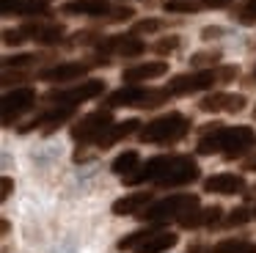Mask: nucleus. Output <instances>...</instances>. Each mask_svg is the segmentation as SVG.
<instances>
[{
	"mask_svg": "<svg viewBox=\"0 0 256 253\" xmlns=\"http://www.w3.org/2000/svg\"><path fill=\"white\" fill-rule=\"evenodd\" d=\"M160 28H162V20H154V16H149V20L135 22L132 30H135V33H154V30H160Z\"/></svg>",
	"mask_w": 256,
	"mask_h": 253,
	"instance_id": "26",
	"label": "nucleus"
},
{
	"mask_svg": "<svg viewBox=\"0 0 256 253\" xmlns=\"http://www.w3.org/2000/svg\"><path fill=\"white\" fill-rule=\"evenodd\" d=\"M220 218H223L220 206H196L179 218V226L182 228H206V226H215Z\"/></svg>",
	"mask_w": 256,
	"mask_h": 253,
	"instance_id": "14",
	"label": "nucleus"
},
{
	"mask_svg": "<svg viewBox=\"0 0 256 253\" xmlns=\"http://www.w3.org/2000/svg\"><path fill=\"white\" fill-rule=\"evenodd\" d=\"M96 50L100 52H113V55H127V58H132V55L144 52L146 44L138 36H110V38L96 44Z\"/></svg>",
	"mask_w": 256,
	"mask_h": 253,
	"instance_id": "12",
	"label": "nucleus"
},
{
	"mask_svg": "<svg viewBox=\"0 0 256 253\" xmlns=\"http://www.w3.org/2000/svg\"><path fill=\"white\" fill-rule=\"evenodd\" d=\"M3 38H6V44H20V42H25V33H22V28L20 30H6Z\"/></svg>",
	"mask_w": 256,
	"mask_h": 253,
	"instance_id": "31",
	"label": "nucleus"
},
{
	"mask_svg": "<svg viewBox=\"0 0 256 253\" xmlns=\"http://www.w3.org/2000/svg\"><path fill=\"white\" fill-rule=\"evenodd\" d=\"M242 168H245V170H256V154H254V157H248V160H245V162H242Z\"/></svg>",
	"mask_w": 256,
	"mask_h": 253,
	"instance_id": "35",
	"label": "nucleus"
},
{
	"mask_svg": "<svg viewBox=\"0 0 256 253\" xmlns=\"http://www.w3.org/2000/svg\"><path fill=\"white\" fill-rule=\"evenodd\" d=\"M34 102H36V94L30 88H14L12 94H6L3 96V124H12V118L30 110Z\"/></svg>",
	"mask_w": 256,
	"mask_h": 253,
	"instance_id": "11",
	"label": "nucleus"
},
{
	"mask_svg": "<svg viewBox=\"0 0 256 253\" xmlns=\"http://www.w3.org/2000/svg\"><path fill=\"white\" fill-rule=\"evenodd\" d=\"M206 192H218V196H234V192L245 190V179L237 174H215L204 182Z\"/></svg>",
	"mask_w": 256,
	"mask_h": 253,
	"instance_id": "15",
	"label": "nucleus"
},
{
	"mask_svg": "<svg viewBox=\"0 0 256 253\" xmlns=\"http://www.w3.org/2000/svg\"><path fill=\"white\" fill-rule=\"evenodd\" d=\"M240 20H242L245 25H250V22H256V0H250V3L245 6L242 11H240Z\"/></svg>",
	"mask_w": 256,
	"mask_h": 253,
	"instance_id": "30",
	"label": "nucleus"
},
{
	"mask_svg": "<svg viewBox=\"0 0 256 253\" xmlns=\"http://www.w3.org/2000/svg\"><path fill=\"white\" fill-rule=\"evenodd\" d=\"M166 96H171L168 91H154V88H118L108 96L110 108H157L166 102Z\"/></svg>",
	"mask_w": 256,
	"mask_h": 253,
	"instance_id": "5",
	"label": "nucleus"
},
{
	"mask_svg": "<svg viewBox=\"0 0 256 253\" xmlns=\"http://www.w3.org/2000/svg\"><path fill=\"white\" fill-rule=\"evenodd\" d=\"M166 11H174V14H193V11H201L204 3H193V0H166Z\"/></svg>",
	"mask_w": 256,
	"mask_h": 253,
	"instance_id": "24",
	"label": "nucleus"
},
{
	"mask_svg": "<svg viewBox=\"0 0 256 253\" xmlns=\"http://www.w3.org/2000/svg\"><path fill=\"white\" fill-rule=\"evenodd\" d=\"M110 126H113L110 110H96V113L83 116V118L72 126V138L78 143H96Z\"/></svg>",
	"mask_w": 256,
	"mask_h": 253,
	"instance_id": "8",
	"label": "nucleus"
},
{
	"mask_svg": "<svg viewBox=\"0 0 256 253\" xmlns=\"http://www.w3.org/2000/svg\"><path fill=\"white\" fill-rule=\"evenodd\" d=\"M105 94V82L102 80H86L74 88H58V91H50L47 99L56 104H66V108H74L80 102H88V99H96Z\"/></svg>",
	"mask_w": 256,
	"mask_h": 253,
	"instance_id": "9",
	"label": "nucleus"
},
{
	"mask_svg": "<svg viewBox=\"0 0 256 253\" xmlns=\"http://www.w3.org/2000/svg\"><path fill=\"white\" fill-rule=\"evenodd\" d=\"M210 253H256V245L242 240H223L215 248H210Z\"/></svg>",
	"mask_w": 256,
	"mask_h": 253,
	"instance_id": "23",
	"label": "nucleus"
},
{
	"mask_svg": "<svg viewBox=\"0 0 256 253\" xmlns=\"http://www.w3.org/2000/svg\"><path fill=\"white\" fill-rule=\"evenodd\" d=\"M168 72V64L162 60H152V64H140V66H130L124 69V80L127 82H146V80H154V77H162Z\"/></svg>",
	"mask_w": 256,
	"mask_h": 253,
	"instance_id": "17",
	"label": "nucleus"
},
{
	"mask_svg": "<svg viewBox=\"0 0 256 253\" xmlns=\"http://www.w3.org/2000/svg\"><path fill=\"white\" fill-rule=\"evenodd\" d=\"M188 132H190V118H184L182 113H168V116L149 121L140 130V140L144 143H176Z\"/></svg>",
	"mask_w": 256,
	"mask_h": 253,
	"instance_id": "3",
	"label": "nucleus"
},
{
	"mask_svg": "<svg viewBox=\"0 0 256 253\" xmlns=\"http://www.w3.org/2000/svg\"><path fill=\"white\" fill-rule=\"evenodd\" d=\"M196 179H198V165L190 157H152L135 174L124 176L127 184L157 182L160 187H182V184H190Z\"/></svg>",
	"mask_w": 256,
	"mask_h": 253,
	"instance_id": "1",
	"label": "nucleus"
},
{
	"mask_svg": "<svg viewBox=\"0 0 256 253\" xmlns=\"http://www.w3.org/2000/svg\"><path fill=\"white\" fill-rule=\"evenodd\" d=\"M152 204L149 192H132V196H124L118 201H113V214H135L140 209H146Z\"/></svg>",
	"mask_w": 256,
	"mask_h": 253,
	"instance_id": "21",
	"label": "nucleus"
},
{
	"mask_svg": "<svg viewBox=\"0 0 256 253\" xmlns=\"http://www.w3.org/2000/svg\"><path fill=\"white\" fill-rule=\"evenodd\" d=\"M3 14H47L50 0H3Z\"/></svg>",
	"mask_w": 256,
	"mask_h": 253,
	"instance_id": "18",
	"label": "nucleus"
},
{
	"mask_svg": "<svg viewBox=\"0 0 256 253\" xmlns=\"http://www.w3.org/2000/svg\"><path fill=\"white\" fill-rule=\"evenodd\" d=\"M6 64V69H22V66H30V64H36V55H14V58H6L3 60Z\"/></svg>",
	"mask_w": 256,
	"mask_h": 253,
	"instance_id": "27",
	"label": "nucleus"
},
{
	"mask_svg": "<svg viewBox=\"0 0 256 253\" xmlns=\"http://www.w3.org/2000/svg\"><path fill=\"white\" fill-rule=\"evenodd\" d=\"M22 33L25 38H34L39 44H56L64 36V25H34V22H28V25H22Z\"/></svg>",
	"mask_w": 256,
	"mask_h": 253,
	"instance_id": "19",
	"label": "nucleus"
},
{
	"mask_svg": "<svg viewBox=\"0 0 256 253\" xmlns=\"http://www.w3.org/2000/svg\"><path fill=\"white\" fill-rule=\"evenodd\" d=\"M198 108L204 113H240L245 108V96L242 94H226V91H218L210 94L198 102Z\"/></svg>",
	"mask_w": 256,
	"mask_h": 253,
	"instance_id": "10",
	"label": "nucleus"
},
{
	"mask_svg": "<svg viewBox=\"0 0 256 253\" xmlns=\"http://www.w3.org/2000/svg\"><path fill=\"white\" fill-rule=\"evenodd\" d=\"M135 130H140V124H138L135 118H127V121H122V124H113L110 130H108L105 135L100 138V140H96V146H100V148H110L113 143L124 140V138H127V135H132Z\"/></svg>",
	"mask_w": 256,
	"mask_h": 253,
	"instance_id": "20",
	"label": "nucleus"
},
{
	"mask_svg": "<svg viewBox=\"0 0 256 253\" xmlns=\"http://www.w3.org/2000/svg\"><path fill=\"white\" fill-rule=\"evenodd\" d=\"M215 82H220L218 69H201V72H193V74H176L168 82L166 91L171 96H188V94H196V91H206Z\"/></svg>",
	"mask_w": 256,
	"mask_h": 253,
	"instance_id": "7",
	"label": "nucleus"
},
{
	"mask_svg": "<svg viewBox=\"0 0 256 253\" xmlns=\"http://www.w3.org/2000/svg\"><path fill=\"white\" fill-rule=\"evenodd\" d=\"M245 220H250V212H248L245 206H240V209H234V212L228 214L226 223H223V226H242Z\"/></svg>",
	"mask_w": 256,
	"mask_h": 253,
	"instance_id": "28",
	"label": "nucleus"
},
{
	"mask_svg": "<svg viewBox=\"0 0 256 253\" xmlns=\"http://www.w3.org/2000/svg\"><path fill=\"white\" fill-rule=\"evenodd\" d=\"M113 174H118L124 179V176H130V174H135L138 170V152H124V154H118L116 160H113Z\"/></svg>",
	"mask_w": 256,
	"mask_h": 253,
	"instance_id": "22",
	"label": "nucleus"
},
{
	"mask_svg": "<svg viewBox=\"0 0 256 253\" xmlns=\"http://www.w3.org/2000/svg\"><path fill=\"white\" fill-rule=\"evenodd\" d=\"M179 36H166V38H160V42H154V52L157 55H168V52H174V50H179Z\"/></svg>",
	"mask_w": 256,
	"mask_h": 253,
	"instance_id": "25",
	"label": "nucleus"
},
{
	"mask_svg": "<svg viewBox=\"0 0 256 253\" xmlns=\"http://www.w3.org/2000/svg\"><path fill=\"white\" fill-rule=\"evenodd\" d=\"M232 0H204V8H223V6H228Z\"/></svg>",
	"mask_w": 256,
	"mask_h": 253,
	"instance_id": "33",
	"label": "nucleus"
},
{
	"mask_svg": "<svg viewBox=\"0 0 256 253\" xmlns=\"http://www.w3.org/2000/svg\"><path fill=\"white\" fill-rule=\"evenodd\" d=\"M220 28H204V30H201V36H204V38H215V36H220Z\"/></svg>",
	"mask_w": 256,
	"mask_h": 253,
	"instance_id": "34",
	"label": "nucleus"
},
{
	"mask_svg": "<svg viewBox=\"0 0 256 253\" xmlns=\"http://www.w3.org/2000/svg\"><path fill=\"white\" fill-rule=\"evenodd\" d=\"M88 69H91L88 60H69V64H56L50 69H44L39 77L47 82H66V80H74V77L86 74Z\"/></svg>",
	"mask_w": 256,
	"mask_h": 253,
	"instance_id": "13",
	"label": "nucleus"
},
{
	"mask_svg": "<svg viewBox=\"0 0 256 253\" xmlns=\"http://www.w3.org/2000/svg\"><path fill=\"white\" fill-rule=\"evenodd\" d=\"M176 242H179V236L174 234V231H160V228H154L138 248H135L132 253H166V250H171Z\"/></svg>",
	"mask_w": 256,
	"mask_h": 253,
	"instance_id": "16",
	"label": "nucleus"
},
{
	"mask_svg": "<svg viewBox=\"0 0 256 253\" xmlns=\"http://www.w3.org/2000/svg\"><path fill=\"white\" fill-rule=\"evenodd\" d=\"M12 187H14V182L8 179V176H3V179H0V198H3V201L12 196Z\"/></svg>",
	"mask_w": 256,
	"mask_h": 253,
	"instance_id": "32",
	"label": "nucleus"
},
{
	"mask_svg": "<svg viewBox=\"0 0 256 253\" xmlns=\"http://www.w3.org/2000/svg\"><path fill=\"white\" fill-rule=\"evenodd\" d=\"M220 60V52H198L190 58V64L193 66H204V64H218Z\"/></svg>",
	"mask_w": 256,
	"mask_h": 253,
	"instance_id": "29",
	"label": "nucleus"
},
{
	"mask_svg": "<svg viewBox=\"0 0 256 253\" xmlns=\"http://www.w3.org/2000/svg\"><path fill=\"white\" fill-rule=\"evenodd\" d=\"M196 206H198V198L182 192V196H171V198H166V201H157V204H152V206H146L144 220H149V223L179 220L184 212H190V209H196Z\"/></svg>",
	"mask_w": 256,
	"mask_h": 253,
	"instance_id": "4",
	"label": "nucleus"
},
{
	"mask_svg": "<svg viewBox=\"0 0 256 253\" xmlns=\"http://www.w3.org/2000/svg\"><path fill=\"white\" fill-rule=\"evenodd\" d=\"M254 218H256V209H254Z\"/></svg>",
	"mask_w": 256,
	"mask_h": 253,
	"instance_id": "36",
	"label": "nucleus"
},
{
	"mask_svg": "<svg viewBox=\"0 0 256 253\" xmlns=\"http://www.w3.org/2000/svg\"><path fill=\"white\" fill-rule=\"evenodd\" d=\"M256 146V132L250 126H204V138L198 140V154H223L240 157Z\"/></svg>",
	"mask_w": 256,
	"mask_h": 253,
	"instance_id": "2",
	"label": "nucleus"
},
{
	"mask_svg": "<svg viewBox=\"0 0 256 253\" xmlns=\"http://www.w3.org/2000/svg\"><path fill=\"white\" fill-rule=\"evenodd\" d=\"M64 14L105 16V20H130V16H132V8H127V6H110L108 0H69V3H64Z\"/></svg>",
	"mask_w": 256,
	"mask_h": 253,
	"instance_id": "6",
	"label": "nucleus"
}]
</instances>
